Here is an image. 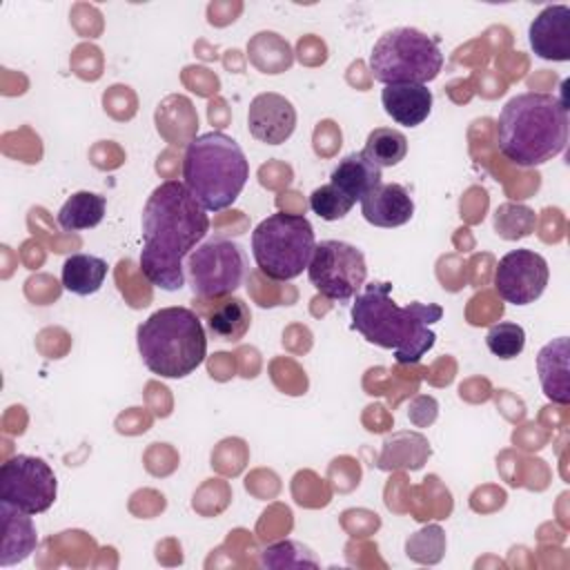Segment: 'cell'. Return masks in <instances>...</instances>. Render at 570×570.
Listing matches in <instances>:
<instances>
[{
	"label": "cell",
	"instance_id": "obj_10",
	"mask_svg": "<svg viewBox=\"0 0 570 570\" xmlns=\"http://www.w3.org/2000/svg\"><path fill=\"white\" fill-rule=\"evenodd\" d=\"M58 494L51 465L31 454H16L0 465V501L27 514L47 512Z\"/></svg>",
	"mask_w": 570,
	"mask_h": 570
},
{
	"label": "cell",
	"instance_id": "obj_14",
	"mask_svg": "<svg viewBox=\"0 0 570 570\" xmlns=\"http://www.w3.org/2000/svg\"><path fill=\"white\" fill-rule=\"evenodd\" d=\"M361 214L374 227H401L414 216V200L399 183H381L361 198Z\"/></svg>",
	"mask_w": 570,
	"mask_h": 570
},
{
	"label": "cell",
	"instance_id": "obj_24",
	"mask_svg": "<svg viewBox=\"0 0 570 570\" xmlns=\"http://www.w3.org/2000/svg\"><path fill=\"white\" fill-rule=\"evenodd\" d=\"M534 220H537L534 212L525 205L503 203L494 212V229H497L499 236H503L508 240H517V238L528 236L534 227Z\"/></svg>",
	"mask_w": 570,
	"mask_h": 570
},
{
	"label": "cell",
	"instance_id": "obj_21",
	"mask_svg": "<svg viewBox=\"0 0 570 570\" xmlns=\"http://www.w3.org/2000/svg\"><path fill=\"white\" fill-rule=\"evenodd\" d=\"M107 209V198L96 191L71 194L58 212V225L65 232H82L96 227Z\"/></svg>",
	"mask_w": 570,
	"mask_h": 570
},
{
	"label": "cell",
	"instance_id": "obj_20",
	"mask_svg": "<svg viewBox=\"0 0 570 570\" xmlns=\"http://www.w3.org/2000/svg\"><path fill=\"white\" fill-rule=\"evenodd\" d=\"M252 325L249 305L238 296H225L212 312H207V330L218 341L236 343Z\"/></svg>",
	"mask_w": 570,
	"mask_h": 570
},
{
	"label": "cell",
	"instance_id": "obj_1",
	"mask_svg": "<svg viewBox=\"0 0 570 570\" xmlns=\"http://www.w3.org/2000/svg\"><path fill=\"white\" fill-rule=\"evenodd\" d=\"M209 232L207 209L189 194L185 183L165 180L142 207V276L167 292L185 285V258Z\"/></svg>",
	"mask_w": 570,
	"mask_h": 570
},
{
	"label": "cell",
	"instance_id": "obj_3",
	"mask_svg": "<svg viewBox=\"0 0 570 570\" xmlns=\"http://www.w3.org/2000/svg\"><path fill=\"white\" fill-rule=\"evenodd\" d=\"M568 127L566 100L546 91H525L503 105L494 136L510 163L537 167L566 149Z\"/></svg>",
	"mask_w": 570,
	"mask_h": 570
},
{
	"label": "cell",
	"instance_id": "obj_25",
	"mask_svg": "<svg viewBox=\"0 0 570 570\" xmlns=\"http://www.w3.org/2000/svg\"><path fill=\"white\" fill-rule=\"evenodd\" d=\"M485 345L494 356H499L503 361H510V358H517L523 352L525 332H523L521 325H517L512 321H501V323H494L488 330Z\"/></svg>",
	"mask_w": 570,
	"mask_h": 570
},
{
	"label": "cell",
	"instance_id": "obj_2",
	"mask_svg": "<svg viewBox=\"0 0 570 570\" xmlns=\"http://www.w3.org/2000/svg\"><path fill=\"white\" fill-rule=\"evenodd\" d=\"M443 307L434 303L396 305L392 298V283L372 281L354 296L352 330L367 343L394 352V361L416 363L434 345L436 334L430 325L441 321Z\"/></svg>",
	"mask_w": 570,
	"mask_h": 570
},
{
	"label": "cell",
	"instance_id": "obj_16",
	"mask_svg": "<svg viewBox=\"0 0 570 570\" xmlns=\"http://www.w3.org/2000/svg\"><path fill=\"white\" fill-rule=\"evenodd\" d=\"M0 517H2L0 566L7 568L24 561L36 550L38 537H36L31 514L0 501Z\"/></svg>",
	"mask_w": 570,
	"mask_h": 570
},
{
	"label": "cell",
	"instance_id": "obj_11",
	"mask_svg": "<svg viewBox=\"0 0 570 570\" xmlns=\"http://www.w3.org/2000/svg\"><path fill=\"white\" fill-rule=\"evenodd\" d=\"M548 261L532 249H512L499 258L494 269V289L505 303L530 305L548 285Z\"/></svg>",
	"mask_w": 570,
	"mask_h": 570
},
{
	"label": "cell",
	"instance_id": "obj_9",
	"mask_svg": "<svg viewBox=\"0 0 570 570\" xmlns=\"http://www.w3.org/2000/svg\"><path fill=\"white\" fill-rule=\"evenodd\" d=\"M309 283L330 301L347 303L354 298L367 278L365 256L356 245L345 240H321L314 247L307 265Z\"/></svg>",
	"mask_w": 570,
	"mask_h": 570
},
{
	"label": "cell",
	"instance_id": "obj_23",
	"mask_svg": "<svg viewBox=\"0 0 570 570\" xmlns=\"http://www.w3.org/2000/svg\"><path fill=\"white\" fill-rule=\"evenodd\" d=\"M261 563L265 568H318V559L314 557V552L292 539L267 546L261 552Z\"/></svg>",
	"mask_w": 570,
	"mask_h": 570
},
{
	"label": "cell",
	"instance_id": "obj_18",
	"mask_svg": "<svg viewBox=\"0 0 570 570\" xmlns=\"http://www.w3.org/2000/svg\"><path fill=\"white\" fill-rule=\"evenodd\" d=\"M332 185H336L350 200H361L367 191L381 185V167H376L363 151L347 154L338 160L330 176Z\"/></svg>",
	"mask_w": 570,
	"mask_h": 570
},
{
	"label": "cell",
	"instance_id": "obj_8",
	"mask_svg": "<svg viewBox=\"0 0 570 570\" xmlns=\"http://www.w3.org/2000/svg\"><path fill=\"white\" fill-rule=\"evenodd\" d=\"M247 258L238 243L212 238L187 256V276L198 298L232 296L245 281Z\"/></svg>",
	"mask_w": 570,
	"mask_h": 570
},
{
	"label": "cell",
	"instance_id": "obj_4",
	"mask_svg": "<svg viewBox=\"0 0 570 570\" xmlns=\"http://www.w3.org/2000/svg\"><path fill=\"white\" fill-rule=\"evenodd\" d=\"M247 178L249 163L232 136L207 131L187 145L183 183L207 212H223L234 205Z\"/></svg>",
	"mask_w": 570,
	"mask_h": 570
},
{
	"label": "cell",
	"instance_id": "obj_17",
	"mask_svg": "<svg viewBox=\"0 0 570 570\" xmlns=\"http://www.w3.org/2000/svg\"><path fill=\"white\" fill-rule=\"evenodd\" d=\"M537 372L543 387V394L559 403H570V383H568V338L559 336L546 343L537 354Z\"/></svg>",
	"mask_w": 570,
	"mask_h": 570
},
{
	"label": "cell",
	"instance_id": "obj_7",
	"mask_svg": "<svg viewBox=\"0 0 570 570\" xmlns=\"http://www.w3.org/2000/svg\"><path fill=\"white\" fill-rule=\"evenodd\" d=\"M443 69L439 42L414 27L385 31L372 47L370 71L383 85H425Z\"/></svg>",
	"mask_w": 570,
	"mask_h": 570
},
{
	"label": "cell",
	"instance_id": "obj_15",
	"mask_svg": "<svg viewBox=\"0 0 570 570\" xmlns=\"http://www.w3.org/2000/svg\"><path fill=\"white\" fill-rule=\"evenodd\" d=\"M432 91L425 85H385L381 91L385 114L403 127L421 125L432 111Z\"/></svg>",
	"mask_w": 570,
	"mask_h": 570
},
{
	"label": "cell",
	"instance_id": "obj_13",
	"mask_svg": "<svg viewBox=\"0 0 570 570\" xmlns=\"http://www.w3.org/2000/svg\"><path fill=\"white\" fill-rule=\"evenodd\" d=\"M532 51L543 60H570V7L550 4L537 13L528 29Z\"/></svg>",
	"mask_w": 570,
	"mask_h": 570
},
{
	"label": "cell",
	"instance_id": "obj_6",
	"mask_svg": "<svg viewBox=\"0 0 570 570\" xmlns=\"http://www.w3.org/2000/svg\"><path fill=\"white\" fill-rule=\"evenodd\" d=\"M314 247V227L301 214H269L252 232L256 267L272 281H292L301 276L312 261Z\"/></svg>",
	"mask_w": 570,
	"mask_h": 570
},
{
	"label": "cell",
	"instance_id": "obj_26",
	"mask_svg": "<svg viewBox=\"0 0 570 570\" xmlns=\"http://www.w3.org/2000/svg\"><path fill=\"white\" fill-rule=\"evenodd\" d=\"M309 207L323 220H341L350 214V209L354 207V200H350L336 185L327 183L316 187L309 194Z\"/></svg>",
	"mask_w": 570,
	"mask_h": 570
},
{
	"label": "cell",
	"instance_id": "obj_12",
	"mask_svg": "<svg viewBox=\"0 0 570 570\" xmlns=\"http://www.w3.org/2000/svg\"><path fill=\"white\" fill-rule=\"evenodd\" d=\"M296 127L294 105L274 91H265L252 98L247 109V129L249 134L265 145L285 142Z\"/></svg>",
	"mask_w": 570,
	"mask_h": 570
},
{
	"label": "cell",
	"instance_id": "obj_19",
	"mask_svg": "<svg viewBox=\"0 0 570 570\" xmlns=\"http://www.w3.org/2000/svg\"><path fill=\"white\" fill-rule=\"evenodd\" d=\"M62 287L78 296L96 294L107 278V261L94 254H71L62 263Z\"/></svg>",
	"mask_w": 570,
	"mask_h": 570
},
{
	"label": "cell",
	"instance_id": "obj_22",
	"mask_svg": "<svg viewBox=\"0 0 570 570\" xmlns=\"http://www.w3.org/2000/svg\"><path fill=\"white\" fill-rule=\"evenodd\" d=\"M363 154H365V158H370L381 169L383 167H394L407 154V138L399 129L376 127L367 134Z\"/></svg>",
	"mask_w": 570,
	"mask_h": 570
},
{
	"label": "cell",
	"instance_id": "obj_5",
	"mask_svg": "<svg viewBox=\"0 0 570 570\" xmlns=\"http://www.w3.org/2000/svg\"><path fill=\"white\" fill-rule=\"evenodd\" d=\"M136 345L145 367L163 379L191 374L207 356V336L198 314L189 307L156 309L136 330Z\"/></svg>",
	"mask_w": 570,
	"mask_h": 570
}]
</instances>
